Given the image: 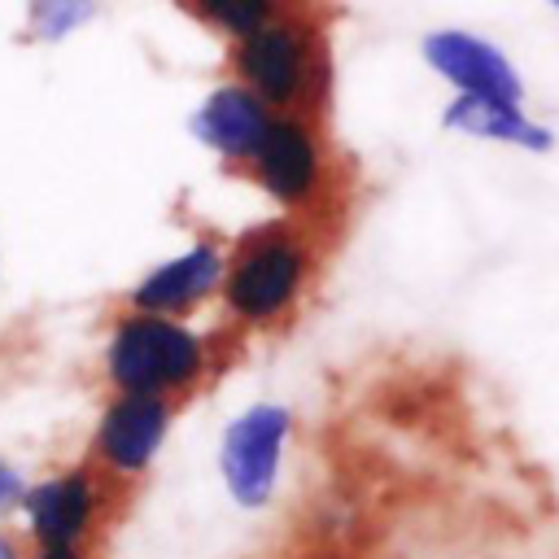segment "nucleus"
Instances as JSON below:
<instances>
[{"instance_id":"nucleus-1","label":"nucleus","mask_w":559,"mask_h":559,"mask_svg":"<svg viewBox=\"0 0 559 559\" xmlns=\"http://www.w3.org/2000/svg\"><path fill=\"white\" fill-rule=\"evenodd\" d=\"M319 271V245L306 227V218H271L249 227L227 249L223 271V306L236 328L271 332L293 319L306 288Z\"/></svg>"},{"instance_id":"nucleus-2","label":"nucleus","mask_w":559,"mask_h":559,"mask_svg":"<svg viewBox=\"0 0 559 559\" xmlns=\"http://www.w3.org/2000/svg\"><path fill=\"white\" fill-rule=\"evenodd\" d=\"M214 367L210 341L170 314L127 310L109 319L100 341V380L109 393H153L183 402L192 389L205 384Z\"/></svg>"},{"instance_id":"nucleus-3","label":"nucleus","mask_w":559,"mask_h":559,"mask_svg":"<svg viewBox=\"0 0 559 559\" xmlns=\"http://www.w3.org/2000/svg\"><path fill=\"white\" fill-rule=\"evenodd\" d=\"M231 79L258 92L271 109H297V114H319L328 100V44L319 17L288 9L284 17L258 26L253 35L236 39L227 52Z\"/></svg>"},{"instance_id":"nucleus-4","label":"nucleus","mask_w":559,"mask_h":559,"mask_svg":"<svg viewBox=\"0 0 559 559\" xmlns=\"http://www.w3.org/2000/svg\"><path fill=\"white\" fill-rule=\"evenodd\" d=\"M240 175L288 218H310L328 201V183H332L319 114H297V109L275 114Z\"/></svg>"},{"instance_id":"nucleus-5","label":"nucleus","mask_w":559,"mask_h":559,"mask_svg":"<svg viewBox=\"0 0 559 559\" xmlns=\"http://www.w3.org/2000/svg\"><path fill=\"white\" fill-rule=\"evenodd\" d=\"M118 480H109L92 459L39 476L22 493V533L31 546H87L92 533L114 511Z\"/></svg>"},{"instance_id":"nucleus-6","label":"nucleus","mask_w":559,"mask_h":559,"mask_svg":"<svg viewBox=\"0 0 559 559\" xmlns=\"http://www.w3.org/2000/svg\"><path fill=\"white\" fill-rule=\"evenodd\" d=\"M293 437V411L280 402H253L223 424L218 476L236 507L258 511L275 498L284 476V450Z\"/></svg>"},{"instance_id":"nucleus-7","label":"nucleus","mask_w":559,"mask_h":559,"mask_svg":"<svg viewBox=\"0 0 559 559\" xmlns=\"http://www.w3.org/2000/svg\"><path fill=\"white\" fill-rule=\"evenodd\" d=\"M175 411H179V402H170V397L109 393V402L96 415L87 459L118 485H131V480L148 476V467L157 463V454L170 441Z\"/></svg>"},{"instance_id":"nucleus-8","label":"nucleus","mask_w":559,"mask_h":559,"mask_svg":"<svg viewBox=\"0 0 559 559\" xmlns=\"http://www.w3.org/2000/svg\"><path fill=\"white\" fill-rule=\"evenodd\" d=\"M223 271H227V245L214 240V236H197V240H192L188 249H179L175 258L148 266V271L122 293V306H127V310H148V314L188 319V314L201 310L210 297H218Z\"/></svg>"},{"instance_id":"nucleus-9","label":"nucleus","mask_w":559,"mask_h":559,"mask_svg":"<svg viewBox=\"0 0 559 559\" xmlns=\"http://www.w3.org/2000/svg\"><path fill=\"white\" fill-rule=\"evenodd\" d=\"M419 52H424V66L454 87V96L524 100V79L515 70V61L498 44H489L485 35H472L459 26L428 31Z\"/></svg>"},{"instance_id":"nucleus-10","label":"nucleus","mask_w":559,"mask_h":559,"mask_svg":"<svg viewBox=\"0 0 559 559\" xmlns=\"http://www.w3.org/2000/svg\"><path fill=\"white\" fill-rule=\"evenodd\" d=\"M280 109H271L258 92H249L245 83H236V79H227V83H218L197 109H192V135L218 157V162H227L231 170H245V162L253 157V148H258V140L266 135V127H271V118H275Z\"/></svg>"},{"instance_id":"nucleus-11","label":"nucleus","mask_w":559,"mask_h":559,"mask_svg":"<svg viewBox=\"0 0 559 559\" xmlns=\"http://www.w3.org/2000/svg\"><path fill=\"white\" fill-rule=\"evenodd\" d=\"M441 127L467 140H485V144H507V148H524V153H550L555 148V131L546 122H537L524 100H493V96H454L441 114Z\"/></svg>"},{"instance_id":"nucleus-12","label":"nucleus","mask_w":559,"mask_h":559,"mask_svg":"<svg viewBox=\"0 0 559 559\" xmlns=\"http://www.w3.org/2000/svg\"><path fill=\"white\" fill-rule=\"evenodd\" d=\"M188 9L210 26L218 31L227 44L253 35L258 26L284 17L293 9V0H188Z\"/></svg>"},{"instance_id":"nucleus-13","label":"nucleus","mask_w":559,"mask_h":559,"mask_svg":"<svg viewBox=\"0 0 559 559\" xmlns=\"http://www.w3.org/2000/svg\"><path fill=\"white\" fill-rule=\"evenodd\" d=\"M92 17V0H31V35L35 39H66Z\"/></svg>"},{"instance_id":"nucleus-14","label":"nucleus","mask_w":559,"mask_h":559,"mask_svg":"<svg viewBox=\"0 0 559 559\" xmlns=\"http://www.w3.org/2000/svg\"><path fill=\"white\" fill-rule=\"evenodd\" d=\"M22 493H26V476L0 454V515L17 511V507H22Z\"/></svg>"},{"instance_id":"nucleus-15","label":"nucleus","mask_w":559,"mask_h":559,"mask_svg":"<svg viewBox=\"0 0 559 559\" xmlns=\"http://www.w3.org/2000/svg\"><path fill=\"white\" fill-rule=\"evenodd\" d=\"M26 559H92L87 546H35Z\"/></svg>"},{"instance_id":"nucleus-16","label":"nucleus","mask_w":559,"mask_h":559,"mask_svg":"<svg viewBox=\"0 0 559 559\" xmlns=\"http://www.w3.org/2000/svg\"><path fill=\"white\" fill-rule=\"evenodd\" d=\"M0 559H26L22 555V542L13 533H4V528H0Z\"/></svg>"},{"instance_id":"nucleus-17","label":"nucleus","mask_w":559,"mask_h":559,"mask_svg":"<svg viewBox=\"0 0 559 559\" xmlns=\"http://www.w3.org/2000/svg\"><path fill=\"white\" fill-rule=\"evenodd\" d=\"M550 4H555V9H559V0H550Z\"/></svg>"}]
</instances>
